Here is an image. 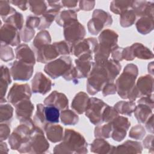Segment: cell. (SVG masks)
I'll return each mask as SVG.
<instances>
[{"instance_id": "1", "label": "cell", "mask_w": 154, "mask_h": 154, "mask_svg": "<svg viewBox=\"0 0 154 154\" xmlns=\"http://www.w3.org/2000/svg\"><path fill=\"white\" fill-rule=\"evenodd\" d=\"M59 109L52 105L43 106L42 104L37 105V111L34 116L35 123H38L43 128L46 127V123H56L59 122Z\"/></svg>"}, {"instance_id": "2", "label": "cell", "mask_w": 154, "mask_h": 154, "mask_svg": "<svg viewBox=\"0 0 154 154\" xmlns=\"http://www.w3.org/2000/svg\"><path fill=\"white\" fill-rule=\"evenodd\" d=\"M106 105L102 100L92 98L88 103L86 108V116H87L91 122L94 124H98L103 122V111L106 107Z\"/></svg>"}, {"instance_id": "3", "label": "cell", "mask_w": 154, "mask_h": 154, "mask_svg": "<svg viewBox=\"0 0 154 154\" xmlns=\"http://www.w3.org/2000/svg\"><path fill=\"white\" fill-rule=\"evenodd\" d=\"M72 67L71 60L69 57H60L58 60L52 61L46 66L45 70L53 78L64 75Z\"/></svg>"}, {"instance_id": "4", "label": "cell", "mask_w": 154, "mask_h": 154, "mask_svg": "<svg viewBox=\"0 0 154 154\" xmlns=\"http://www.w3.org/2000/svg\"><path fill=\"white\" fill-rule=\"evenodd\" d=\"M137 75V69L133 72H129L128 66L126 67L124 72L117 81V91L119 95L122 93L120 95L122 97H123L125 92H127L126 96H128V91H131L133 88Z\"/></svg>"}, {"instance_id": "5", "label": "cell", "mask_w": 154, "mask_h": 154, "mask_svg": "<svg viewBox=\"0 0 154 154\" xmlns=\"http://www.w3.org/2000/svg\"><path fill=\"white\" fill-rule=\"evenodd\" d=\"M64 27L66 40L69 42L74 43L77 42L85 35L84 28L76 19L65 23Z\"/></svg>"}, {"instance_id": "6", "label": "cell", "mask_w": 154, "mask_h": 154, "mask_svg": "<svg viewBox=\"0 0 154 154\" xmlns=\"http://www.w3.org/2000/svg\"><path fill=\"white\" fill-rule=\"evenodd\" d=\"M11 74L15 80H28L32 74V66L22 61H15L11 67Z\"/></svg>"}, {"instance_id": "7", "label": "cell", "mask_w": 154, "mask_h": 154, "mask_svg": "<svg viewBox=\"0 0 154 154\" xmlns=\"http://www.w3.org/2000/svg\"><path fill=\"white\" fill-rule=\"evenodd\" d=\"M31 96L29 87L28 84H15L10 90L8 99L13 104L16 105L22 100L28 99Z\"/></svg>"}, {"instance_id": "8", "label": "cell", "mask_w": 154, "mask_h": 154, "mask_svg": "<svg viewBox=\"0 0 154 154\" xmlns=\"http://www.w3.org/2000/svg\"><path fill=\"white\" fill-rule=\"evenodd\" d=\"M32 91L40 93L43 94L46 93L51 89V81L46 78L42 73H37L32 81Z\"/></svg>"}, {"instance_id": "9", "label": "cell", "mask_w": 154, "mask_h": 154, "mask_svg": "<svg viewBox=\"0 0 154 154\" xmlns=\"http://www.w3.org/2000/svg\"><path fill=\"white\" fill-rule=\"evenodd\" d=\"M4 28H1V31H4V33H1V42L2 43L4 42L5 44L11 45L12 46H15L20 43L19 35L17 31V29L10 25V24H7L4 25Z\"/></svg>"}, {"instance_id": "10", "label": "cell", "mask_w": 154, "mask_h": 154, "mask_svg": "<svg viewBox=\"0 0 154 154\" xmlns=\"http://www.w3.org/2000/svg\"><path fill=\"white\" fill-rule=\"evenodd\" d=\"M45 105H52L59 109H63L68 106V99L66 98V96L63 94L57 93L54 91L50 94L44 102Z\"/></svg>"}, {"instance_id": "11", "label": "cell", "mask_w": 154, "mask_h": 154, "mask_svg": "<svg viewBox=\"0 0 154 154\" xmlns=\"http://www.w3.org/2000/svg\"><path fill=\"white\" fill-rule=\"evenodd\" d=\"M91 58V57L90 54H85L79 59L75 60L77 66V75L79 78H85L87 76L91 67L90 62L89 61Z\"/></svg>"}, {"instance_id": "12", "label": "cell", "mask_w": 154, "mask_h": 154, "mask_svg": "<svg viewBox=\"0 0 154 154\" xmlns=\"http://www.w3.org/2000/svg\"><path fill=\"white\" fill-rule=\"evenodd\" d=\"M16 51V57L20 61L32 66L34 64V55L27 45H21L20 47L19 46L17 48Z\"/></svg>"}, {"instance_id": "13", "label": "cell", "mask_w": 154, "mask_h": 154, "mask_svg": "<svg viewBox=\"0 0 154 154\" xmlns=\"http://www.w3.org/2000/svg\"><path fill=\"white\" fill-rule=\"evenodd\" d=\"M33 105L29 100L25 99L19 103L18 106H16V113L17 117L20 120L28 119L32 115L33 110Z\"/></svg>"}, {"instance_id": "14", "label": "cell", "mask_w": 154, "mask_h": 154, "mask_svg": "<svg viewBox=\"0 0 154 154\" xmlns=\"http://www.w3.org/2000/svg\"><path fill=\"white\" fill-rule=\"evenodd\" d=\"M42 46L43 48H39L38 51V53H39V56H38V61L46 63L49 60L56 58L59 55L58 50L55 49L56 48H52L51 45H45Z\"/></svg>"}, {"instance_id": "15", "label": "cell", "mask_w": 154, "mask_h": 154, "mask_svg": "<svg viewBox=\"0 0 154 154\" xmlns=\"http://www.w3.org/2000/svg\"><path fill=\"white\" fill-rule=\"evenodd\" d=\"M88 97L84 93H78L73 99L72 107L79 114L82 113L87 106L88 103Z\"/></svg>"}, {"instance_id": "16", "label": "cell", "mask_w": 154, "mask_h": 154, "mask_svg": "<svg viewBox=\"0 0 154 154\" xmlns=\"http://www.w3.org/2000/svg\"><path fill=\"white\" fill-rule=\"evenodd\" d=\"M46 126L45 130L46 132L48 138L52 142L55 143L60 141L63 138V129L59 125L53 126V125L48 124Z\"/></svg>"}, {"instance_id": "17", "label": "cell", "mask_w": 154, "mask_h": 154, "mask_svg": "<svg viewBox=\"0 0 154 154\" xmlns=\"http://www.w3.org/2000/svg\"><path fill=\"white\" fill-rule=\"evenodd\" d=\"M137 87L139 90H140L139 93L140 92L143 95L150 94V93L153 91V78L150 76H141L138 81Z\"/></svg>"}, {"instance_id": "18", "label": "cell", "mask_w": 154, "mask_h": 154, "mask_svg": "<svg viewBox=\"0 0 154 154\" xmlns=\"http://www.w3.org/2000/svg\"><path fill=\"white\" fill-rule=\"evenodd\" d=\"M135 109V116L140 123H144L150 117V114H152V108L144 103H140Z\"/></svg>"}, {"instance_id": "19", "label": "cell", "mask_w": 154, "mask_h": 154, "mask_svg": "<svg viewBox=\"0 0 154 154\" xmlns=\"http://www.w3.org/2000/svg\"><path fill=\"white\" fill-rule=\"evenodd\" d=\"M153 17H144L137 23L138 31L143 34H146L153 29Z\"/></svg>"}, {"instance_id": "20", "label": "cell", "mask_w": 154, "mask_h": 154, "mask_svg": "<svg viewBox=\"0 0 154 154\" xmlns=\"http://www.w3.org/2000/svg\"><path fill=\"white\" fill-rule=\"evenodd\" d=\"M61 122L64 125H75L78 122V116L70 110L62 111L61 114Z\"/></svg>"}, {"instance_id": "21", "label": "cell", "mask_w": 154, "mask_h": 154, "mask_svg": "<svg viewBox=\"0 0 154 154\" xmlns=\"http://www.w3.org/2000/svg\"><path fill=\"white\" fill-rule=\"evenodd\" d=\"M121 14L122 16L120 19V23L122 26L124 27L129 26L132 25L135 20L136 16L133 10H126Z\"/></svg>"}, {"instance_id": "22", "label": "cell", "mask_w": 154, "mask_h": 154, "mask_svg": "<svg viewBox=\"0 0 154 154\" xmlns=\"http://www.w3.org/2000/svg\"><path fill=\"white\" fill-rule=\"evenodd\" d=\"M30 9L32 12L37 15H40L46 10V5L45 1H29Z\"/></svg>"}, {"instance_id": "23", "label": "cell", "mask_w": 154, "mask_h": 154, "mask_svg": "<svg viewBox=\"0 0 154 154\" xmlns=\"http://www.w3.org/2000/svg\"><path fill=\"white\" fill-rule=\"evenodd\" d=\"M123 105L125 106H123L120 102H119L118 103L120 104V105H119L117 103L116 105H115V108H117V107H120L121 109H119L118 111L120 112L122 114H127V115H131L132 112L133 111L134 109H135V105L134 103H133L132 102H122Z\"/></svg>"}, {"instance_id": "24", "label": "cell", "mask_w": 154, "mask_h": 154, "mask_svg": "<svg viewBox=\"0 0 154 154\" xmlns=\"http://www.w3.org/2000/svg\"><path fill=\"white\" fill-rule=\"evenodd\" d=\"M8 19H10V22L11 23H15V27L16 28L20 29L22 26V23H23V17L20 13L16 12V11L12 14L11 16H10Z\"/></svg>"}, {"instance_id": "25", "label": "cell", "mask_w": 154, "mask_h": 154, "mask_svg": "<svg viewBox=\"0 0 154 154\" xmlns=\"http://www.w3.org/2000/svg\"><path fill=\"white\" fill-rule=\"evenodd\" d=\"M10 2H11L14 4H20L18 7L22 9V10H26L27 8L26 3L28 2L27 1H11Z\"/></svg>"}]
</instances>
